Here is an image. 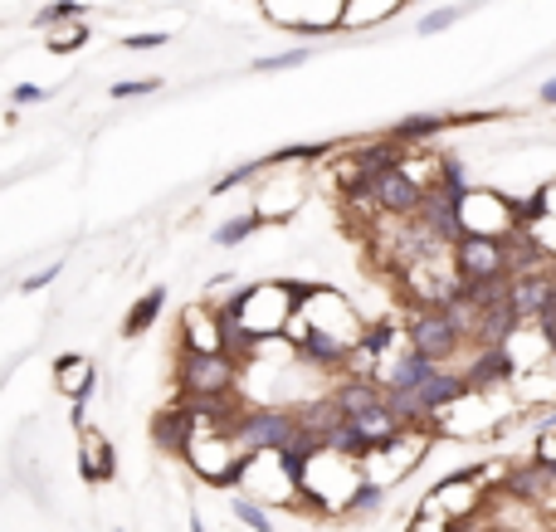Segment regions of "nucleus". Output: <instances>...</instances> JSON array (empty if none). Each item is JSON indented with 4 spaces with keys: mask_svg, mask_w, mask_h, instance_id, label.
<instances>
[{
    "mask_svg": "<svg viewBox=\"0 0 556 532\" xmlns=\"http://www.w3.org/2000/svg\"><path fill=\"white\" fill-rule=\"evenodd\" d=\"M240 395V362L230 352H176V401Z\"/></svg>",
    "mask_w": 556,
    "mask_h": 532,
    "instance_id": "obj_1",
    "label": "nucleus"
},
{
    "mask_svg": "<svg viewBox=\"0 0 556 532\" xmlns=\"http://www.w3.org/2000/svg\"><path fill=\"white\" fill-rule=\"evenodd\" d=\"M298 434V411L293 405H254L244 401V411L234 415L230 440L240 454H273L279 444H288Z\"/></svg>",
    "mask_w": 556,
    "mask_h": 532,
    "instance_id": "obj_2",
    "label": "nucleus"
},
{
    "mask_svg": "<svg viewBox=\"0 0 556 532\" xmlns=\"http://www.w3.org/2000/svg\"><path fill=\"white\" fill-rule=\"evenodd\" d=\"M269 181H254V216L263 220V225H288L293 216H298L302 206H308V167H269L263 171Z\"/></svg>",
    "mask_w": 556,
    "mask_h": 532,
    "instance_id": "obj_3",
    "label": "nucleus"
},
{
    "mask_svg": "<svg viewBox=\"0 0 556 532\" xmlns=\"http://www.w3.org/2000/svg\"><path fill=\"white\" fill-rule=\"evenodd\" d=\"M483 498H488V489L478 483V464H458L444 479H435V489L419 498L415 512H439L444 522H464L474 512H483Z\"/></svg>",
    "mask_w": 556,
    "mask_h": 532,
    "instance_id": "obj_4",
    "label": "nucleus"
},
{
    "mask_svg": "<svg viewBox=\"0 0 556 532\" xmlns=\"http://www.w3.org/2000/svg\"><path fill=\"white\" fill-rule=\"evenodd\" d=\"M298 317L308 327H318V333H332L351 347H357L361 327H366V317L351 308V298L332 284H308V294H302V303H298Z\"/></svg>",
    "mask_w": 556,
    "mask_h": 532,
    "instance_id": "obj_5",
    "label": "nucleus"
},
{
    "mask_svg": "<svg viewBox=\"0 0 556 532\" xmlns=\"http://www.w3.org/2000/svg\"><path fill=\"white\" fill-rule=\"evenodd\" d=\"M458 220H464V235L507 239V235L517 230V200H513V191L468 186L464 206H458Z\"/></svg>",
    "mask_w": 556,
    "mask_h": 532,
    "instance_id": "obj_6",
    "label": "nucleus"
},
{
    "mask_svg": "<svg viewBox=\"0 0 556 532\" xmlns=\"http://www.w3.org/2000/svg\"><path fill=\"white\" fill-rule=\"evenodd\" d=\"M454 269L458 278H474V284H497V278H513L503 239H483V235H464L454 245Z\"/></svg>",
    "mask_w": 556,
    "mask_h": 532,
    "instance_id": "obj_7",
    "label": "nucleus"
},
{
    "mask_svg": "<svg viewBox=\"0 0 556 532\" xmlns=\"http://www.w3.org/2000/svg\"><path fill=\"white\" fill-rule=\"evenodd\" d=\"M419 200H425V186L405 167H386L371 181V210L376 216H415Z\"/></svg>",
    "mask_w": 556,
    "mask_h": 532,
    "instance_id": "obj_8",
    "label": "nucleus"
},
{
    "mask_svg": "<svg viewBox=\"0 0 556 532\" xmlns=\"http://www.w3.org/2000/svg\"><path fill=\"white\" fill-rule=\"evenodd\" d=\"M176 352H224V327H220L215 303L181 308V323H176Z\"/></svg>",
    "mask_w": 556,
    "mask_h": 532,
    "instance_id": "obj_9",
    "label": "nucleus"
},
{
    "mask_svg": "<svg viewBox=\"0 0 556 532\" xmlns=\"http://www.w3.org/2000/svg\"><path fill=\"white\" fill-rule=\"evenodd\" d=\"M458 372H464V381L474 391H507L517 381V362L507 347H478V352H468V362Z\"/></svg>",
    "mask_w": 556,
    "mask_h": 532,
    "instance_id": "obj_10",
    "label": "nucleus"
},
{
    "mask_svg": "<svg viewBox=\"0 0 556 532\" xmlns=\"http://www.w3.org/2000/svg\"><path fill=\"white\" fill-rule=\"evenodd\" d=\"M54 386H59V395H68V401H74V425H83V405L93 401L98 366L88 362L83 352H59L54 356Z\"/></svg>",
    "mask_w": 556,
    "mask_h": 532,
    "instance_id": "obj_11",
    "label": "nucleus"
},
{
    "mask_svg": "<svg viewBox=\"0 0 556 532\" xmlns=\"http://www.w3.org/2000/svg\"><path fill=\"white\" fill-rule=\"evenodd\" d=\"M78 479L83 483H113L117 479V450L98 425H78Z\"/></svg>",
    "mask_w": 556,
    "mask_h": 532,
    "instance_id": "obj_12",
    "label": "nucleus"
},
{
    "mask_svg": "<svg viewBox=\"0 0 556 532\" xmlns=\"http://www.w3.org/2000/svg\"><path fill=\"white\" fill-rule=\"evenodd\" d=\"M415 395H419V411H425L429 420H439V415L454 411L458 401H468V395H474V386L464 381V372H458V366H439V372L429 376Z\"/></svg>",
    "mask_w": 556,
    "mask_h": 532,
    "instance_id": "obj_13",
    "label": "nucleus"
},
{
    "mask_svg": "<svg viewBox=\"0 0 556 532\" xmlns=\"http://www.w3.org/2000/svg\"><path fill=\"white\" fill-rule=\"evenodd\" d=\"M191 434H195V420H191V411H185V401H171V405H161V411L152 415V444L161 454H171V459H181L185 454Z\"/></svg>",
    "mask_w": 556,
    "mask_h": 532,
    "instance_id": "obj_14",
    "label": "nucleus"
},
{
    "mask_svg": "<svg viewBox=\"0 0 556 532\" xmlns=\"http://www.w3.org/2000/svg\"><path fill=\"white\" fill-rule=\"evenodd\" d=\"M454 128V113H410V118L390 122L386 138L400 142V147H435V138Z\"/></svg>",
    "mask_w": 556,
    "mask_h": 532,
    "instance_id": "obj_15",
    "label": "nucleus"
},
{
    "mask_svg": "<svg viewBox=\"0 0 556 532\" xmlns=\"http://www.w3.org/2000/svg\"><path fill=\"white\" fill-rule=\"evenodd\" d=\"M513 391V405L517 411H536L542 401H556V356L542 366H527V372H517V381L507 386Z\"/></svg>",
    "mask_w": 556,
    "mask_h": 532,
    "instance_id": "obj_16",
    "label": "nucleus"
},
{
    "mask_svg": "<svg viewBox=\"0 0 556 532\" xmlns=\"http://www.w3.org/2000/svg\"><path fill=\"white\" fill-rule=\"evenodd\" d=\"M161 308H166V284L146 288V294L137 298V303L122 313V337H127V342H142V337L156 327V317H161Z\"/></svg>",
    "mask_w": 556,
    "mask_h": 532,
    "instance_id": "obj_17",
    "label": "nucleus"
},
{
    "mask_svg": "<svg viewBox=\"0 0 556 532\" xmlns=\"http://www.w3.org/2000/svg\"><path fill=\"white\" fill-rule=\"evenodd\" d=\"M435 191H444V196H454V200H464L468 196V161L458 157V152H449V147H439L435 152V181H429Z\"/></svg>",
    "mask_w": 556,
    "mask_h": 532,
    "instance_id": "obj_18",
    "label": "nucleus"
},
{
    "mask_svg": "<svg viewBox=\"0 0 556 532\" xmlns=\"http://www.w3.org/2000/svg\"><path fill=\"white\" fill-rule=\"evenodd\" d=\"M386 498H390V489L380 479H366L361 473V483L351 489V498H347V522H366V518H376L380 508H386Z\"/></svg>",
    "mask_w": 556,
    "mask_h": 532,
    "instance_id": "obj_19",
    "label": "nucleus"
},
{
    "mask_svg": "<svg viewBox=\"0 0 556 532\" xmlns=\"http://www.w3.org/2000/svg\"><path fill=\"white\" fill-rule=\"evenodd\" d=\"M259 230H263V220L254 216V210H244V216L220 220V230H210V245H215V249H240L244 239H254Z\"/></svg>",
    "mask_w": 556,
    "mask_h": 532,
    "instance_id": "obj_20",
    "label": "nucleus"
},
{
    "mask_svg": "<svg viewBox=\"0 0 556 532\" xmlns=\"http://www.w3.org/2000/svg\"><path fill=\"white\" fill-rule=\"evenodd\" d=\"M230 512H234V522H244L249 532H273L269 508H263V503H254L249 493H234V498H230Z\"/></svg>",
    "mask_w": 556,
    "mask_h": 532,
    "instance_id": "obj_21",
    "label": "nucleus"
},
{
    "mask_svg": "<svg viewBox=\"0 0 556 532\" xmlns=\"http://www.w3.org/2000/svg\"><path fill=\"white\" fill-rule=\"evenodd\" d=\"M468 15V5H439V11H429V15H419V25H415V35H444L449 25H458Z\"/></svg>",
    "mask_w": 556,
    "mask_h": 532,
    "instance_id": "obj_22",
    "label": "nucleus"
},
{
    "mask_svg": "<svg viewBox=\"0 0 556 532\" xmlns=\"http://www.w3.org/2000/svg\"><path fill=\"white\" fill-rule=\"evenodd\" d=\"M312 54L308 50H283V54H263V60H254V74H279V69H298V64H308Z\"/></svg>",
    "mask_w": 556,
    "mask_h": 532,
    "instance_id": "obj_23",
    "label": "nucleus"
},
{
    "mask_svg": "<svg viewBox=\"0 0 556 532\" xmlns=\"http://www.w3.org/2000/svg\"><path fill=\"white\" fill-rule=\"evenodd\" d=\"M83 15V0H54V5H44V11L35 15V25L44 30V25H64V21H78Z\"/></svg>",
    "mask_w": 556,
    "mask_h": 532,
    "instance_id": "obj_24",
    "label": "nucleus"
},
{
    "mask_svg": "<svg viewBox=\"0 0 556 532\" xmlns=\"http://www.w3.org/2000/svg\"><path fill=\"white\" fill-rule=\"evenodd\" d=\"M156 89H161V79H117L107 93L122 103V99H146V93H156Z\"/></svg>",
    "mask_w": 556,
    "mask_h": 532,
    "instance_id": "obj_25",
    "label": "nucleus"
},
{
    "mask_svg": "<svg viewBox=\"0 0 556 532\" xmlns=\"http://www.w3.org/2000/svg\"><path fill=\"white\" fill-rule=\"evenodd\" d=\"M78 44H88V30H83V25H68V30L49 35V50H54V54H68V50H78Z\"/></svg>",
    "mask_w": 556,
    "mask_h": 532,
    "instance_id": "obj_26",
    "label": "nucleus"
},
{
    "mask_svg": "<svg viewBox=\"0 0 556 532\" xmlns=\"http://www.w3.org/2000/svg\"><path fill=\"white\" fill-rule=\"evenodd\" d=\"M166 40H171V35H161V30H146V35H122V50L146 54V50H161Z\"/></svg>",
    "mask_w": 556,
    "mask_h": 532,
    "instance_id": "obj_27",
    "label": "nucleus"
},
{
    "mask_svg": "<svg viewBox=\"0 0 556 532\" xmlns=\"http://www.w3.org/2000/svg\"><path fill=\"white\" fill-rule=\"evenodd\" d=\"M59 269H64V264H49V269H35V274H25V278H20V294H39V288H49L59 278Z\"/></svg>",
    "mask_w": 556,
    "mask_h": 532,
    "instance_id": "obj_28",
    "label": "nucleus"
},
{
    "mask_svg": "<svg viewBox=\"0 0 556 532\" xmlns=\"http://www.w3.org/2000/svg\"><path fill=\"white\" fill-rule=\"evenodd\" d=\"M10 103H15V108H35V103H44V89H39V83H15Z\"/></svg>",
    "mask_w": 556,
    "mask_h": 532,
    "instance_id": "obj_29",
    "label": "nucleus"
},
{
    "mask_svg": "<svg viewBox=\"0 0 556 532\" xmlns=\"http://www.w3.org/2000/svg\"><path fill=\"white\" fill-rule=\"evenodd\" d=\"M532 459H536V464H556V430H536Z\"/></svg>",
    "mask_w": 556,
    "mask_h": 532,
    "instance_id": "obj_30",
    "label": "nucleus"
},
{
    "mask_svg": "<svg viewBox=\"0 0 556 532\" xmlns=\"http://www.w3.org/2000/svg\"><path fill=\"white\" fill-rule=\"evenodd\" d=\"M405 532H449V522L439 518V512H415V518H410V528Z\"/></svg>",
    "mask_w": 556,
    "mask_h": 532,
    "instance_id": "obj_31",
    "label": "nucleus"
},
{
    "mask_svg": "<svg viewBox=\"0 0 556 532\" xmlns=\"http://www.w3.org/2000/svg\"><path fill=\"white\" fill-rule=\"evenodd\" d=\"M542 103H546V108H556V79L542 83Z\"/></svg>",
    "mask_w": 556,
    "mask_h": 532,
    "instance_id": "obj_32",
    "label": "nucleus"
},
{
    "mask_svg": "<svg viewBox=\"0 0 556 532\" xmlns=\"http://www.w3.org/2000/svg\"><path fill=\"white\" fill-rule=\"evenodd\" d=\"M191 532H210V528H205V518H201L195 508H191Z\"/></svg>",
    "mask_w": 556,
    "mask_h": 532,
    "instance_id": "obj_33",
    "label": "nucleus"
},
{
    "mask_svg": "<svg viewBox=\"0 0 556 532\" xmlns=\"http://www.w3.org/2000/svg\"><path fill=\"white\" fill-rule=\"evenodd\" d=\"M117 532H122V528H117Z\"/></svg>",
    "mask_w": 556,
    "mask_h": 532,
    "instance_id": "obj_34",
    "label": "nucleus"
}]
</instances>
